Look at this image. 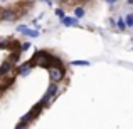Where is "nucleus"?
Returning <instances> with one entry per match:
<instances>
[{"label":"nucleus","instance_id":"obj_16","mask_svg":"<svg viewBox=\"0 0 133 129\" xmlns=\"http://www.w3.org/2000/svg\"><path fill=\"white\" fill-rule=\"evenodd\" d=\"M62 2H72V0H62Z\"/></svg>","mask_w":133,"mask_h":129},{"label":"nucleus","instance_id":"obj_2","mask_svg":"<svg viewBox=\"0 0 133 129\" xmlns=\"http://www.w3.org/2000/svg\"><path fill=\"white\" fill-rule=\"evenodd\" d=\"M49 74H51L52 82H61L62 79H64V67H62V65H59V67H51Z\"/></svg>","mask_w":133,"mask_h":129},{"label":"nucleus","instance_id":"obj_12","mask_svg":"<svg viewBox=\"0 0 133 129\" xmlns=\"http://www.w3.org/2000/svg\"><path fill=\"white\" fill-rule=\"evenodd\" d=\"M81 5H86V3H89V2H93V0H78Z\"/></svg>","mask_w":133,"mask_h":129},{"label":"nucleus","instance_id":"obj_14","mask_svg":"<svg viewBox=\"0 0 133 129\" xmlns=\"http://www.w3.org/2000/svg\"><path fill=\"white\" fill-rule=\"evenodd\" d=\"M108 3H110V5H113V3H116V0H106Z\"/></svg>","mask_w":133,"mask_h":129},{"label":"nucleus","instance_id":"obj_10","mask_svg":"<svg viewBox=\"0 0 133 129\" xmlns=\"http://www.w3.org/2000/svg\"><path fill=\"white\" fill-rule=\"evenodd\" d=\"M27 29H29V27H25V25H19V27H17V30H19V32H22V34L25 32Z\"/></svg>","mask_w":133,"mask_h":129},{"label":"nucleus","instance_id":"obj_5","mask_svg":"<svg viewBox=\"0 0 133 129\" xmlns=\"http://www.w3.org/2000/svg\"><path fill=\"white\" fill-rule=\"evenodd\" d=\"M74 15H76V19L84 17V9H83V7H76V9H74Z\"/></svg>","mask_w":133,"mask_h":129},{"label":"nucleus","instance_id":"obj_13","mask_svg":"<svg viewBox=\"0 0 133 129\" xmlns=\"http://www.w3.org/2000/svg\"><path fill=\"white\" fill-rule=\"evenodd\" d=\"M56 13H57V15H59V17H64V12H62V10H61V9H57V10H56Z\"/></svg>","mask_w":133,"mask_h":129},{"label":"nucleus","instance_id":"obj_17","mask_svg":"<svg viewBox=\"0 0 133 129\" xmlns=\"http://www.w3.org/2000/svg\"><path fill=\"white\" fill-rule=\"evenodd\" d=\"M0 2H9V0H0Z\"/></svg>","mask_w":133,"mask_h":129},{"label":"nucleus","instance_id":"obj_3","mask_svg":"<svg viewBox=\"0 0 133 129\" xmlns=\"http://www.w3.org/2000/svg\"><path fill=\"white\" fill-rule=\"evenodd\" d=\"M14 67V64H12V60H5L2 65H0V75H3V74H7V72L10 71V69Z\"/></svg>","mask_w":133,"mask_h":129},{"label":"nucleus","instance_id":"obj_7","mask_svg":"<svg viewBox=\"0 0 133 129\" xmlns=\"http://www.w3.org/2000/svg\"><path fill=\"white\" fill-rule=\"evenodd\" d=\"M125 22H127V27H133V13H128L125 17Z\"/></svg>","mask_w":133,"mask_h":129},{"label":"nucleus","instance_id":"obj_8","mask_svg":"<svg viewBox=\"0 0 133 129\" xmlns=\"http://www.w3.org/2000/svg\"><path fill=\"white\" fill-rule=\"evenodd\" d=\"M116 25H118V29H120V30H127V22H125L123 19H118Z\"/></svg>","mask_w":133,"mask_h":129},{"label":"nucleus","instance_id":"obj_9","mask_svg":"<svg viewBox=\"0 0 133 129\" xmlns=\"http://www.w3.org/2000/svg\"><path fill=\"white\" fill-rule=\"evenodd\" d=\"M24 34H25V35H30V37H39V32H37V30H32V29H27Z\"/></svg>","mask_w":133,"mask_h":129},{"label":"nucleus","instance_id":"obj_11","mask_svg":"<svg viewBox=\"0 0 133 129\" xmlns=\"http://www.w3.org/2000/svg\"><path fill=\"white\" fill-rule=\"evenodd\" d=\"M72 64H74V65H88V62H84V60H76V62H72Z\"/></svg>","mask_w":133,"mask_h":129},{"label":"nucleus","instance_id":"obj_1","mask_svg":"<svg viewBox=\"0 0 133 129\" xmlns=\"http://www.w3.org/2000/svg\"><path fill=\"white\" fill-rule=\"evenodd\" d=\"M19 19V13L14 9H2V13H0V20L2 22H14V20Z\"/></svg>","mask_w":133,"mask_h":129},{"label":"nucleus","instance_id":"obj_18","mask_svg":"<svg viewBox=\"0 0 133 129\" xmlns=\"http://www.w3.org/2000/svg\"><path fill=\"white\" fill-rule=\"evenodd\" d=\"M0 13H2V9H0Z\"/></svg>","mask_w":133,"mask_h":129},{"label":"nucleus","instance_id":"obj_15","mask_svg":"<svg viewBox=\"0 0 133 129\" xmlns=\"http://www.w3.org/2000/svg\"><path fill=\"white\" fill-rule=\"evenodd\" d=\"M128 2V5H133V0H127Z\"/></svg>","mask_w":133,"mask_h":129},{"label":"nucleus","instance_id":"obj_4","mask_svg":"<svg viewBox=\"0 0 133 129\" xmlns=\"http://www.w3.org/2000/svg\"><path fill=\"white\" fill-rule=\"evenodd\" d=\"M62 24H64V25H76V24H78V20L76 19H71V17H62Z\"/></svg>","mask_w":133,"mask_h":129},{"label":"nucleus","instance_id":"obj_6","mask_svg":"<svg viewBox=\"0 0 133 129\" xmlns=\"http://www.w3.org/2000/svg\"><path fill=\"white\" fill-rule=\"evenodd\" d=\"M30 67H32V64H25V65H22V67H20V74H22V75H25V74H29V71H30Z\"/></svg>","mask_w":133,"mask_h":129}]
</instances>
